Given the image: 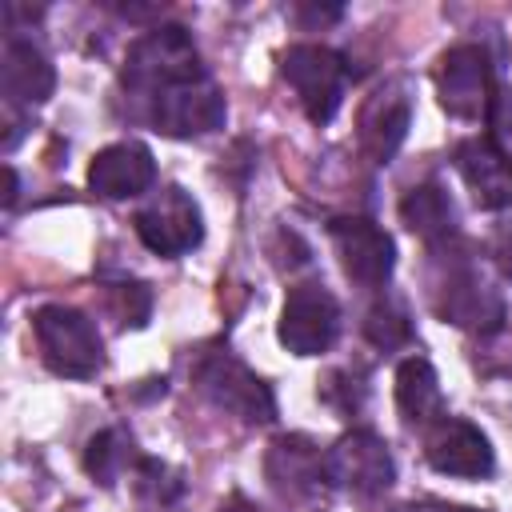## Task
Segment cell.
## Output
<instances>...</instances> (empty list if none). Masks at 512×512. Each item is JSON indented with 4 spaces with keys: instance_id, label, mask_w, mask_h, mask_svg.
<instances>
[{
    "instance_id": "cell-22",
    "label": "cell",
    "mask_w": 512,
    "mask_h": 512,
    "mask_svg": "<svg viewBox=\"0 0 512 512\" xmlns=\"http://www.w3.org/2000/svg\"><path fill=\"white\" fill-rule=\"evenodd\" d=\"M108 304H112L116 320L128 324V328H140V324L148 320V312H152V296H148V288H144V284H128V280L108 288Z\"/></svg>"
},
{
    "instance_id": "cell-15",
    "label": "cell",
    "mask_w": 512,
    "mask_h": 512,
    "mask_svg": "<svg viewBox=\"0 0 512 512\" xmlns=\"http://www.w3.org/2000/svg\"><path fill=\"white\" fill-rule=\"evenodd\" d=\"M88 184L96 196L104 200H132L140 192H148L156 184V160L144 144L136 140H120L108 144L92 156L88 164Z\"/></svg>"
},
{
    "instance_id": "cell-16",
    "label": "cell",
    "mask_w": 512,
    "mask_h": 512,
    "mask_svg": "<svg viewBox=\"0 0 512 512\" xmlns=\"http://www.w3.org/2000/svg\"><path fill=\"white\" fill-rule=\"evenodd\" d=\"M456 168L472 192V200L488 212L512 204V152H504L492 136H472L460 140L456 148Z\"/></svg>"
},
{
    "instance_id": "cell-11",
    "label": "cell",
    "mask_w": 512,
    "mask_h": 512,
    "mask_svg": "<svg viewBox=\"0 0 512 512\" xmlns=\"http://www.w3.org/2000/svg\"><path fill=\"white\" fill-rule=\"evenodd\" d=\"M332 248L340 256L344 276L356 280L360 288L388 284L392 264H396V248L380 224H372L364 216H340V220H332Z\"/></svg>"
},
{
    "instance_id": "cell-5",
    "label": "cell",
    "mask_w": 512,
    "mask_h": 512,
    "mask_svg": "<svg viewBox=\"0 0 512 512\" xmlns=\"http://www.w3.org/2000/svg\"><path fill=\"white\" fill-rule=\"evenodd\" d=\"M496 92V76H492V56L480 44H456L440 56L436 64V96L440 108L456 120H480L488 116Z\"/></svg>"
},
{
    "instance_id": "cell-3",
    "label": "cell",
    "mask_w": 512,
    "mask_h": 512,
    "mask_svg": "<svg viewBox=\"0 0 512 512\" xmlns=\"http://www.w3.org/2000/svg\"><path fill=\"white\" fill-rule=\"evenodd\" d=\"M192 380L196 388L224 412L240 416L244 424H268L276 416V400H272V388L244 364L236 360L232 352L224 348H212L196 360L192 368Z\"/></svg>"
},
{
    "instance_id": "cell-10",
    "label": "cell",
    "mask_w": 512,
    "mask_h": 512,
    "mask_svg": "<svg viewBox=\"0 0 512 512\" xmlns=\"http://www.w3.org/2000/svg\"><path fill=\"white\" fill-rule=\"evenodd\" d=\"M324 460H328V480L356 492V496H380L396 480V464H392L388 444L368 428L340 436L324 452Z\"/></svg>"
},
{
    "instance_id": "cell-6",
    "label": "cell",
    "mask_w": 512,
    "mask_h": 512,
    "mask_svg": "<svg viewBox=\"0 0 512 512\" xmlns=\"http://www.w3.org/2000/svg\"><path fill=\"white\" fill-rule=\"evenodd\" d=\"M144 116L152 120L156 132L188 140V136H204V132L224 124V96H220L216 80L204 72L196 80H184V84L156 92L144 104Z\"/></svg>"
},
{
    "instance_id": "cell-23",
    "label": "cell",
    "mask_w": 512,
    "mask_h": 512,
    "mask_svg": "<svg viewBox=\"0 0 512 512\" xmlns=\"http://www.w3.org/2000/svg\"><path fill=\"white\" fill-rule=\"evenodd\" d=\"M132 480H136V492L148 496L152 504H168L180 492V480H172L168 464H160V460H140L136 472H132Z\"/></svg>"
},
{
    "instance_id": "cell-7",
    "label": "cell",
    "mask_w": 512,
    "mask_h": 512,
    "mask_svg": "<svg viewBox=\"0 0 512 512\" xmlns=\"http://www.w3.org/2000/svg\"><path fill=\"white\" fill-rule=\"evenodd\" d=\"M136 236L144 240V248H152L156 256H184L204 240V216L200 204L168 184L160 188L140 212H136Z\"/></svg>"
},
{
    "instance_id": "cell-26",
    "label": "cell",
    "mask_w": 512,
    "mask_h": 512,
    "mask_svg": "<svg viewBox=\"0 0 512 512\" xmlns=\"http://www.w3.org/2000/svg\"><path fill=\"white\" fill-rule=\"evenodd\" d=\"M396 512H476V508H448V504H408Z\"/></svg>"
},
{
    "instance_id": "cell-4",
    "label": "cell",
    "mask_w": 512,
    "mask_h": 512,
    "mask_svg": "<svg viewBox=\"0 0 512 512\" xmlns=\"http://www.w3.org/2000/svg\"><path fill=\"white\" fill-rule=\"evenodd\" d=\"M284 80L292 84L304 116L312 124H328L344 100V84H348V64L340 52L324 48V44H292L280 60Z\"/></svg>"
},
{
    "instance_id": "cell-20",
    "label": "cell",
    "mask_w": 512,
    "mask_h": 512,
    "mask_svg": "<svg viewBox=\"0 0 512 512\" xmlns=\"http://www.w3.org/2000/svg\"><path fill=\"white\" fill-rule=\"evenodd\" d=\"M140 460H144V456H136V444H132V436H128L124 428H104V432H96V436L88 440V448H84V468H88V476L100 480L104 488H112L124 472L132 476Z\"/></svg>"
},
{
    "instance_id": "cell-13",
    "label": "cell",
    "mask_w": 512,
    "mask_h": 512,
    "mask_svg": "<svg viewBox=\"0 0 512 512\" xmlns=\"http://www.w3.org/2000/svg\"><path fill=\"white\" fill-rule=\"evenodd\" d=\"M264 476L280 500H316L328 480V460L308 436H276L264 456Z\"/></svg>"
},
{
    "instance_id": "cell-8",
    "label": "cell",
    "mask_w": 512,
    "mask_h": 512,
    "mask_svg": "<svg viewBox=\"0 0 512 512\" xmlns=\"http://www.w3.org/2000/svg\"><path fill=\"white\" fill-rule=\"evenodd\" d=\"M436 312L452 320L456 328L492 332L504 320V300L496 288H488V280L476 272L472 260L448 256V268L436 280Z\"/></svg>"
},
{
    "instance_id": "cell-25",
    "label": "cell",
    "mask_w": 512,
    "mask_h": 512,
    "mask_svg": "<svg viewBox=\"0 0 512 512\" xmlns=\"http://www.w3.org/2000/svg\"><path fill=\"white\" fill-rule=\"evenodd\" d=\"M220 512H260V508H256V504H252L244 492H232V496L220 504Z\"/></svg>"
},
{
    "instance_id": "cell-19",
    "label": "cell",
    "mask_w": 512,
    "mask_h": 512,
    "mask_svg": "<svg viewBox=\"0 0 512 512\" xmlns=\"http://www.w3.org/2000/svg\"><path fill=\"white\" fill-rule=\"evenodd\" d=\"M400 220L408 224V232H416L432 248H440V244H448L456 236V208H452L448 192L440 184H432V180L404 192Z\"/></svg>"
},
{
    "instance_id": "cell-12",
    "label": "cell",
    "mask_w": 512,
    "mask_h": 512,
    "mask_svg": "<svg viewBox=\"0 0 512 512\" xmlns=\"http://www.w3.org/2000/svg\"><path fill=\"white\" fill-rule=\"evenodd\" d=\"M424 456H428V464L436 472L464 476V480H484L496 468V456H492L488 436L476 424L460 420V416H440L436 424H428V432H424Z\"/></svg>"
},
{
    "instance_id": "cell-21",
    "label": "cell",
    "mask_w": 512,
    "mask_h": 512,
    "mask_svg": "<svg viewBox=\"0 0 512 512\" xmlns=\"http://www.w3.org/2000/svg\"><path fill=\"white\" fill-rule=\"evenodd\" d=\"M364 336H368L376 348H384V352L408 344V340H412V324H408L404 304H400V300H380V304H372V308H368V320H364Z\"/></svg>"
},
{
    "instance_id": "cell-27",
    "label": "cell",
    "mask_w": 512,
    "mask_h": 512,
    "mask_svg": "<svg viewBox=\"0 0 512 512\" xmlns=\"http://www.w3.org/2000/svg\"><path fill=\"white\" fill-rule=\"evenodd\" d=\"M4 188H8V192H4V204L12 208V204H16V188H20V184H16V172H12V168H4Z\"/></svg>"
},
{
    "instance_id": "cell-18",
    "label": "cell",
    "mask_w": 512,
    "mask_h": 512,
    "mask_svg": "<svg viewBox=\"0 0 512 512\" xmlns=\"http://www.w3.org/2000/svg\"><path fill=\"white\" fill-rule=\"evenodd\" d=\"M396 404H400L404 424H416V428H428L444 416L440 380H436V368L424 356L400 360V368H396Z\"/></svg>"
},
{
    "instance_id": "cell-2",
    "label": "cell",
    "mask_w": 512,
    "mask_h": 512,
    "mask_svg": "<svg viewBox=\"0 0 512 512\" xmlns=\"http://www.w3.org/2000/svg\"><path fill=\"white\" fill-rule=\"evenodd\" d=\"M32 332H36V344H40L44 364H48L56 376L88 380V376L100 372V364H104V344H100L96 324H92L80 308L44 304V308H36V316H32Z\"/></svg>"
},
{
    "instance_id": "cell-14",
    "label": "cell",
    "mask_w": 512,
    "mask_h": 512,
    "mask_svg": "<svg viewBox=\"0 0 512 512\" xmlns=\"http://www.w3.org/2000/svg\"><path fill=\"white\" fill-rule=\"evenodd\" d=\"M412 124V96L404 80H384L360 108V148L372 164H388L396 156V148L404 144Z\"/></svg>"
},
{
    "instance_id": "cell-24",
    "label": "cell",
    "mask_w": 512,
    "mask_h": 512,
    "mask_svg": "<svg viewBox=\"0 0 512 512\" xmlns=\"http://www.w3.org/2000/svg\"><path fill=\"white\" fill-rule=\"evenodd\" d=\"M484 120L492 124V140L504 152H512V88H496L492 92V104H488V116Z\"/></svg>"
},
{
    "instance_id": "cell-1",
    "label": "cell",
    "mask_w": 512,
    "mask_h": 512,
    "mask_svg": "<svg viewBox=\"0 0 512 512\" xmlns=\"http://www.w3.org/2000/svg\"><path fill=\"white\" fill-rule=\"evenodd\" d=\"M204 76V64H200V52L192 44V36L180 28V24H160L152 32H144L132 48H128V60H124V92L136 96V100H152L156 92L172 88V84H184V80H196Z\"/></svg>"
},
{
    "instance_id": "cell-9",
    "label": "cell",
    "mask_w": 512,
    "mask_h": 512,
    "mask_svg": "<svg viewBox=\"0 0 512 512\" xmlns=\"http://www.w3.org/2000/svg\"><path fill=\"white\" fill-rule=\"evenodd\" d=\"M340 332V304L328 288L320 284H296L288 296H284V308H280V324H276V336L288 352L296 356H320L332 348Z\"/></svg>"
},
{
    "instance_id": "cell-17",
    "label": "cell",
    "mask_w": 512,
    "mask_h": 512,
    "mask_svg": "<svg viewBox=\"0 0 512 512\" xmlns=\"http://www.w3.org/2000/svg\"><path fill=\"white\" fill-rule=\"evenodd\" d=\"M0 88H4L8 108H32V104H44L52 96L56 72L32 40L12 36L0 52Z\"/></svg>"
}]
</instances>
